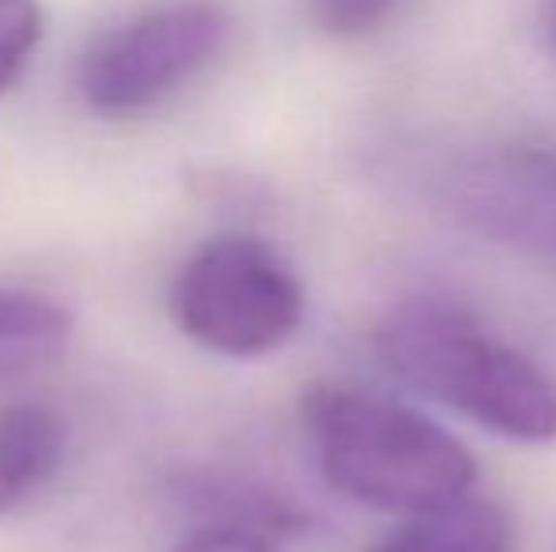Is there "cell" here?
Instances as JSON below:
<instances>
[{"label": "cell", "mask_w": 556, "mask_h": 552, "mask_svg": "<svg viewBox=\"0 0 556 552\" xmlns=\"http://www.w3.org/2000/svg\"><path fill=\"white\" fill-rule=\"evenodd\" d=\"M182 337L231 360L280 348L303 322V284L265 239L227 231L201 243L170 280Z\"/></svg>", "instance_id": "3"}, {"label": "cell", "mask_w": 556, "mask_h": 552, "mask_svg": "<svg viewBox=\"0 0 556 552\" xmlns=\"http://www.w3.org/2000/svg\"><path fill=\"white\" fill-rule=\"evenodd\" d=\"M379 360L417 394L511 442L556 439V378L473 314L417 299L379 325Z\"/></svg>", "instance_id": "2"}, {"label": "cell", "mask_w": 556, "mask_h": 552, "mask_svg": "<svg viewBox=\"0 0 556 552\" xmlns=\"http://www.w3.org/2000/svg\"><path fill=\"white\" fill-rule=\"evenodd\" d=\"M515 530L489 500L462 496L443 508L420 511L402 530L379 538L367 552H511Z\"/></svg>", "instance_id": "7"}, {"label": "cell", "mask_w": 556, "mask_h": 552, "mask_svg": "<svg viewBox=\"0 0 556 552\" xmlns=\"http://www.w3.org/2000/svg\"><path fill=\"white\" fill-rule=\"evenodd\" d=\"M73 345V314L27 287H0V390L50 371Z\"/></svg>", "instance_id": "6"}, {"label": "cell", "mask_w": 556, "mask_h": 552, "mask_svg": "<svg viewBox=\"0 0 556 552\" xmlns=\"http://www.w3.org/2000/svg\"><path fill=\"white\" fill-rule=\"evenodd\" d=\"M46 15L38 0H0V95L23 76L42 42Z\"/></svg>", "instance_id": "8"}, {"label": "cell", "mask_w": 556, "mask_h": 552, "mask_svg": "<svg viewBox=\"0 0 556 552\" xmlns=\"http://www.w3.org/2000/svg\"><path fill=\"white\" fill-rule=\"evenodd\" d=\"M68 450V427L46 406L0 409V515L38 496L53 477Z\"/></svg>", "instance_id": "5"}, {"label": "cell", "mask_w": 556, "mask_h": 552, "mask_svg": "<svg viewBox=\"0 0 556 552\" xmlns=\"http://www.w3.org/2000/svg\"><path fill=\"white\" fill-rule=\"evenodd\" d=\"M231 35L213 0H170L117 23L80 61V99L99 118H132L205 73Z\"/></svg>", "instance_id": "4"}, {"label": "cell", "mask_w": 556, "mask_h": 552, "mask_svg": "<svg viewBox=\"0 0 556 552\" xmlns=\"http://www.w3.org/2000/svg\"><path fill=\"white\" fill-rule=\"evenodd\" d=\"M318 470L341 496L390 515L443 508L477 485L466 442L420 409L364 386L315 383L300 401Z\"/></svg>", "instance_id": "1"}, {"label": "cell", "mask_w": 556, "mask_h": 552, "mask_svg": "<svg viewBox=\"0 0 556 552\" xmlns=\"http://www.w3.org/2000/svg\"><path fill=\"white\" fill-rule=\"evenodd\" d=\"M315 23L326 35L337 38H356L367 35L371 27H379L397 0H307Z\"/></svg>", "instance_id": "9"}, {"label": "cell", "mask_w": 556, "mask_h": 552, "mask_svg": "<svg viewBox=\"0 0 556 552\" xmlns=\"http://www.w3.org/2000/svg\"><path fill=\"white\" fill-rule=\"evenodd\" d=\"M553 38H556V0H553Z\"/></svg>", "instance_id": "11"}, {"label": "cell", "mask_w": 556, "mask_h": 552, "mask_svg": "<svg viewBox=\"0 0 556 552\" xmlns=\"http://www.w3.org/2000/svg\"><path fill=\"white\" fill-rule=\"evenodd\" d=\"M175 552H280L273 534L254 530V526H208V530L190 534L178 541Z\"/></svg>", "instance_id": "10"}]
</instances>
